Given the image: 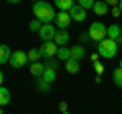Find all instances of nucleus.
Returning a JSON list of instances; mask_svg holds the SVG:
<instances>
[{
  "mask_svg": "<svg viewBox=\"0 0 122 114\" xmlns=\"http://www.w3.org/2000/svg\"><path fill=\"white\" fill-rule=\"evenodd\" d=\"M33 14H35V18H39L43 25L55 22V16H57V12L53 10V6L49 4V2H45V0H39V2L33 4Z\"/></svg>",
  "mask_w": 122,
  "mask_h": 114,
  "instance_id": "1",
  "label": "nucleus"
},
{
  "mask_svg": "<svg viewBox=\"0 0 122 114\" xmlns=\"http://www.w3.org/2000/svg\"><path fill=\"white\" fill-rule=\"evenodd\" d=\"M98 53H100L104 59H112V57H116V53H118V43L106 37L104 41L98 43Z\"/></svg>",
  "mask_w": 122,
  "mask_h": 114,
  "instance_id": "2",
  "label": "nucleus"
},
{
  "mask_svg": "<svg viewBox=\"0 0 122 114\" xmlns=\"http://www.w3.org/2000/svg\"><path fill=\"white\" fill-rule=\"evenodd\" d=\"M87 33H90L92 41L100 43V41H104L106 37H108V26H106L102 21H94V22L90 25V29H87Z\"/></svg>",
  "mask_w": 122,
  "mask_h": 114,
  "instance_id": "3",
  "label": "nucleus"
},
{
  "mask_svg": "<svg viewBox=\"0 0 122 114\" xmlns=\"http://www.w3.org/2000/svg\"><path fill=\"white\" fill-rule=\"evenodd\" d=\"M37 35L43 39V43H47V41H53V39H55V35H57V26H55V22L43 25V26H41V31L37 33Z\"/></svg>",
  "mask_w": 122,
  "mask_h": 114,
  "instance_id": "4",
  "label": "nucleus"
},
{
  "mask_svg": "<svg viewBox=\"0 0 122 114\" xmlns=\"http://www.w3.org/2000/svg\"><path fill=\"white\" fill-rule=\"evenodd\" d=\"M26 61H29V55H26L25 51H12V57H10V65L14 67V69H18V67H22V65H26Z\"/></svg>",
  "mask_w": 122,
  "mask_h": 114,
  "instance_id": "5",
  "label": "nucleus"
},
{
  "mask_svg": "<svg viewBox=\"0 0 122 114\" xmlns=\"http://www.w3.org/2000/svg\"><path fill=\"white\" fill-rule=\"evenodd\" d=\"M69 22H71V16H69L67 10H59V12H57V16H55V26L59 29V31H65L67 26H69Z\"/></svg>",
  "mask_w": 122,
  "mask_h": 114,
  "instance_id": "6",
  "label": "nucleus"
},
{
  "mask_svg": "<svg viewBox=\"0 0 122 114\" xmlns=\"http://www.w3.org/2000/svg\"><path fill=\"white\" fill-rule=\"evenodd\" d=\"M57 51H59V47L55 45V41H47V43H43V47H41V53H43V57H47V59L57 57Z\"/></svg>",
  "mask_w": 122,
  "mask_h": 114,
  "instance_id": "7",
  "label": "nucleus"
},
{
  "mask_svg": "<svg viewBox=\"0 0 122 114\" xmlns=\"http://www.w3.org/2000/svg\"><path fill=\"white\" fill-rule=\"evenodd\" d=\"M69 16H71V21H75V22H83L86 21V8H81L79 4H73L69 8Z\"/></svg>",
  "mask_w": 122,
  "mask_h": 114,
  "instance_id": "8",
  "label": "nucleus"
},
{
  "mask_svg": "<svg viewBox=\"0 0 122 114\" xmlns=\"http://www.w3.org/2000/svg\"><path fill=\"white\" fill-rule=\"evenodd\" d=\"M83 57H86V47H83L81 43H79V45H73V47H71V57H69V59L81 61Z\"/></svg>",
  "mask_w": 122,
  "mask_h": 114,
  "instance_id": "9",
  "label": "nucleus"
},
{
  "mask_svg": "<svg viewBox=\"0 0 122 114\" xmlns=\"http://www.w3.org/2000/svg\"><path fill=\"white\" fill-rule=\"evenodd\" d=\"M94 12H96V16H104V14H108V10H110V6L106 4L104 0H96L94 2Z\"/></svg>",
  "mask_w": 122,
  "mask_h": 114,
  "instance_id": "10",
  "label": "nucleus"
},
{
  "mask_svg": "<svg viewBox=\"0 0 122 114\" xmlns=\"http://www.w3.org/2000/svg\"><path fill=\"white\" fill-rule=\"evenodd\" d=\"M53 41H55L57 47H65L67 41H69V33H67V29H65V31H57V35H55Z\"/></svg>",
  "mask_w": 122,
  "mask_h": 114,
  "instance_id": "11",
  "label": "nucleus"
},
{
  "mask_svg": "<svg viewBox=\"0 0 122 114\" xmlns=\"http://www.w3.org/2000/svg\"><path fill=\"white\" fill-rule=\"evenodd\" d=\"M10 57H12L10 47H8V45H0V65L8 63V61H10Z\"/></svg>",
  "mask_w": 122,
  "mask_h": 114,
  "instance_id": "12",
  "label": "nucleus"
},
{
  "mask_svg": "<svg viewBox=\"0 0 122 114\" xmlns=\"http://www.w3.org/2000/svg\"><path fill=\"white\" fill-rule=\"evenodd\" d=\"M120 37H122V26H120V25H110V26H108V39L118 41Z\"/></svg>",
  "mask_w": 122,
  "mask_h": 114,
  "instance_id": "13",
  "label": "nucleus"
},
{
  "mask_svg": "<svg viewBox=\"0 0 122 114\" xmlns=\"http://www.w3.org/2000/svg\"><path fill=\"white\" fill-rule=\"evenodd\" d=\"M43 73H45V63H39V61L30 63V75H35V78H43Z\"/></svg>",
  "mask_w": 122,
  "mask_h": 114,
  "instance_id": "14",
  "label": "nucleus"
},
{
  "mask_svg": "<svg viewBox=\"0 0 122 114\" xmlns=\"http://www.w3.org/2000/svg\"><path fill=\"white\" fill-rule=\"evenodd\" d=\"M71 57V47H59V51H57V59H59V61H67V59H69Z\"/></svg>",
  "mask_w": 122,
  "mask_h": 114,
  "instance_id": "15",
  "label": "nucleus"
},
{
  "mask_svg": "<svg viewBox=\"0 0 122 114\" xmlns=\"http://www.w3.org/2000/svg\"><path fill=\"white\" fill-rule=\"evenodd\" d=\"M53 4H55L59 10H67V12H69V8L75 4V2L73 0H53Z\"/></svg>",
  "mask_w": 122,
  "mask_h": 114,
  "instance_id": "16",
  "label": "nucleus"
},
{
  "mask_svg": "<svg viewBox=\"0 0 122 114\" xmlns=\"http://www.w3.org/2000/svg\"><path fill=\"white\" fill-rule=\"evenodd\" d=\"M8 102H10V90L0 86V106H6Z\"/></svg>",
  "mask_w": 122,
  "mask_h": 114,
  "instance_id": "17",
  "label": "nucleus"
},
{
  "mask_svg": "<svg viewBox=\"0 0 122 114\" xmlns=\"http://www.w3.org/2000/svg\"><path fill=\"white\" fill-rule=\"evenodd\" d=\"M65 69H67V73H77V71H79V61H75V59H67V61H65Z\"/></svg>",
  "mask_w": 122,
  "mask_h": 114,
  "instance_id": "18",
  "label": "nucleus"
},
{
  "mask_svg": "<svg viewBox=\"0 0 122 114\" xmlns=\"http://www.w3.org/2000/svg\"><path fill=\"white\" fill-rule=\"evenodd\" d=\"M57 78V69H51V67H45V73H43V79L49 83H53Z\"/></svg>",
  "mask_w": 122,
  "mask_h": 114,
  "instance_id": "19",
  "label": "nucleus"
},
{
  "mask_svg": "<svg viewBox=\"0 0 122 114\" xmlns=\"http://www.w3.org/2000/svg\"><path fill=\"white\" fill-rule=\"evenodd\" d=\"M35 86H37V90H39V92H49V88H51V83H49V82H45L43 78H37Z\"/></svg>",
  "mask_w": 122,
  "mask_h": 114,
  "instance_id": "20",
  "label": "nucleus"
},
{
  "mask_svg": "<svg viewBox=\"0 0 122 114\" xmlns=\"http://www.w3.org/2000/svg\"><path fill=\"white\" fill-rule=\"evenodd\" d=\"M26 55H29V61L30 63H35V61H39L41 57H43V53H41V49H30Z\"/></svg>",
  "mask_w": 122,
  "mask_h": 114,
  "instance_id": "21",
  "label": "nucleus"
},
{
  "mask_svg": "<svg viewBox=\"0 0 122 114\" xmlns=\"http://www.w3.org/2000/svg\"><path fill=\"white\" fill-rule=\"evenodd\" d=\"M112 78H114V83H116L118 88H122V67H116V69H114Z\"/></svg>",
  "mask_w": 122,
  "mask_h": 114,
  "instance_id": "22",
  "label": "nucleus"
},
{
  "mask_svg": "<svg viewBox=\"0 0 122 114\" xmlns=\"http://www.w3.org/2000/svg\"><path fill=\"white\" fill-rule=\"evenodd\" d=\"M41 26H43V22H41L39 18H33V21L29 22V29H30L33 33H39V31H41Z\"/></svg>",
  "mask_w": 122,
  "mask_h": 114,
  "instance_id": "23",
  "label": "nucleus"
},
{
  "mask_svg": "<svg viewBox=\"0 0 122 114\" xmlns=\"http://www.w3.org/2000/svg\"><path fill=\"white\" fill-rule=\"evenodd\" d=\"M45 67L57 69V67H59V59H57V57H51V59H47V61H45Z\"/></svg>",
  "mask_w": 122,
  "mask_h": 114,
  "instance_id": "24",
  "label": "nucleus"
},
{
  "mask_svg": "<svg viewBox=\"0 0 122 114\" xmlns=\"http://www.w3.org/2000/svg\"><path fill=\"white\" fill-rule=\"evenodd\" d=\"M94 2H96V0H77V4L81 6V8H94Z\"/></svg>",
  "mask_w": 122,
  "mask_h": 114,
  "instance_id": "25",
  "label": "nucleus"
},
{
  "mask_svg": "<svg viewBox=\"0 0 122 114\" xmlns=\"http://www.w3.org/2000/svg\"><path fill=\"white\" fill-rule=\"evenodd\" d=\"M94 69H96V73H98V75L104 73V65H102L100 61H94Z\"/></svg>",
  "mask_w": 122,
  "mask_h": 114,
  "instance_id": "26",
  "label": "nucleus"
},
{
  "mask_svg": "<svg viewBox=\"0 0 122 114\" xmlns=\"http://www.w3.org/2000/svg\"><path fill=\"white\" fill-rule=\"evenodd\" d=\"M79 41H81V43H90V41H92L90 33H81V37H79Z\"/></svg>",
  "mask_w": 122,
  "mask_h": 114,
  "instance_id": "27",
  "label": "nucleus"
},
{
  "mask_svg": "<svg viewBox=\"0 0 122 114\" xmlns=\"http://www.w3.org/2000/svg\"><path fill=\"white\" fill-rule=\"evenodd\" d=\"M120 14H122L120 6H112V16H120Z\"/></svg>",
  "mask_w": 122,
  "mask_h": 114,
  "instance_id": "28",
  "label": "nucleus"
},
{
  "mask_svg": "<svg viewBox=\"0 0 122 114\" xmlns=\"http://www.w3.org/2000/svg\"><path fill=\"white\" fill-rule=\"evenodd\" d=\"M106 4L108 6H118V2H120V0H104Z\"/></svg>",
  "mask_w": 122,
  "mask_h": 114,
  "instance_id": "29",
  "label": "nucleus"
},
{
  "mask_svg": "<svg viewBox=\"0 0 122 114\" xmlns=\"http://www.w3.org/2000/svg\"><path fill=\"white\" fill-rule=\"evenodd\" d=\"M59 110L61 112H67V102H59Z\"/></svg>",
  "mask_w": 122,
  "mask_h": 114,
  "instance_id": "30",
  "label": "nucleus"
},
{
  "mask_svg": "<svg viewBox=\"0 0 122 114\" xmlns=\"http://www.w3.org/2000/svg\"><path fill=\"white\" fill-rule=\"evenodd\" d=\"M98 57H100V53L96 51V53H92V57H90V59H92V61H98Z\"/></svg>",
  "mask_w": 122,
  "mask_h": 114,
  "instance_id": "31",
  "label": "nucleus"
},
{
  "mask_svg": "<svg viewBox=\"0 0 122 114\" xmlns=\"http://www.w3.org/2000/svg\"><path fill=\"white\" fill-rule=\"evenodd\" d=\"M2 82H4V73L0 71V86H2Z\"/></svg>",
  "mask_w": 122,
  "mask_h": 114,
  "instance_id": "32",
  "label": "nucleus"
},
{
  "mask_svg": "<svg viewBox=\"0 0 122 114\" xmlns=\"http://www.w3.org/2000/svg\"><path fill=\"white\" fill-rule=\"evenodd\" d=\"M6 2H10V4H16V2H20V0H6Z\"/></svg>",
  "mask_w": 122,
  "mask_h": 114,
  "instance_id": "33",
  "label": "nucleus"
},
{
  "mask_svg": "<svg viewBox=\"0 0 122 114\" xmlns=\"http://www.w3.org/2000/svg\"><path fill=\"white\" fill-rule=\"evenodd\" d=\"M118 67H122V57H120V63H118Z\"/></svg>",
  "mask_w": 122,
  "mask_h": 114,
  "instance_id": "34",
  "label": "nucleus"
},
{
  "mask_svg": "<svg viewBox=\"0 0 122 114\" xmlns=\"http://www.w3.org/2000/svg\"><path fill=\"white\" fill-rule=\"evenodd\" d=\"M118 6H120V10H122V0H120V2H118Z\"/></svg>",
  "mask_w": 122,
  "mask_h": 114,
  "instance_id": "35",
  "label": "nucleus"
},
{
  "mask_svg": "<svg viewBox=\"0 0 122 114\" xmlns=\"http://www.w3.org/2000/svg\"><path fill=\"white\" fill-rule=\"evenodd\" d=\"M61 114H69V110H67V112H61Z\"/></svg>",
  "mask_w": 122,
  "mask_h": 114,
  "instance_id": "36",
  "label": "nucleus"
},
{
  "mask_svg": "<svg viewBox=\"0 0 122 114\" xmlns=\"http://www.w3.org/2000/svg\"><path fill=\"white\" fill-rule=\"evenodd\" d=\"M35 2H39V0H33V4H35Z\"/></svg>",
  "mask_w": 122,
  "mask_h": 114,
  "instance_id": "37",
  "label": "nucleus"
},
{
  "mask_svg": "<svg viewBox=\"0 0 122 114\" xmlns=\"http://www.w3.org/2000/svg\"><path fill=\"white\" fill-rule=\"evenodd\" d=\"M0 114H2V106H0Z\"/></svg>",
  "mask_w": 122,
  "mask_h": 114,
  "instance_id": "38",
  "label": "nucleus"
}]
</instances>
